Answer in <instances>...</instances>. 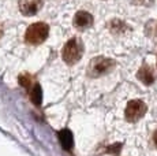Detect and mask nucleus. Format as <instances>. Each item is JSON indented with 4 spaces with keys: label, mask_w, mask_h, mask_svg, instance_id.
<instances>
[{
    "label": "nucleus",
    "mask_w": 157,
    "mask_h": 156,
    "mask_svg": "<svg viewBox=\"0 0 157 156\" xmlns=\"http://www.w3.org/2000/svg\"><path fill=\"white\" fill-rule=\"evenodd\" d=\"M30 97H32V101L36 106H40L41 104V101H43V91H41V86L38 85V84H36V85L33 86Z\"/></svg>",
    "instance_id": "1a4fd4ad"
},
{
    "label": "nucleus",
    "mask_w": 157,
    "mask_h": 156,
    "mask_svg": "<svg viewBox=\"0 0 157 156\" xmlns=\"http://www.w3.org/2000/svg\"><path fill=\"white\" fill-rule=\"evenodd\" d=\"M48 33H49V28H48L47 23H43V22L33 23V25L29 26L25 33V40L26 43L37 45V44H41L47 40Z\"/></svg>",
    "instance_id": "f03ea898"
},
{
    "label": "nucleus",
    "mask_w": 157,
    "mask_h": 156,
    "mask_svg": "<svg viewBox=\"0 0 157 156\" xmlns=\"http://www.w3.org/2000/svg\"><path fill=\"white\" fill-rule=\"evenodd\" d=\"M19 84L23 86V88L29 89L30 85H32V78H30L29 74H22V76L19 77Z\"/></svg>",
    "instance_id": "9d476101"
},
{
    "label": "nucleus",
    "mask_w": 157,
    "mask_h": 156,
    "mask_svg": "<svg viewBox=\"0 0 157 156\" xmlns=\"http://www.w3.org/2000/svg\"><path fill=\"white\" fill-rule=\"evenodd\" d=\"M146 112V104L141 100H131L127 103L124 110V116L128 122H137Z\"/></svg>",
    "instance_id": "20e7f679"
},
{
    "label": "nucleus",
    "mask_w": 157,
    "mask_h": 156,
    "mask_svg": "<svg viewBox=\"0 0 157 156\" xmlns=\"http://www.w3.org/2000/svg\"><path fill=\"white\" fill-rule=\"evenodd\" d=\"M43 0H19V10L25 15H34L41 8Z\"/></svg>",
    "instance_id": "39448f33"
},
{
    "label": "nucleus",
    "mask_w": 157,
    "mask_h": 156,
    "mask_svg": "<svg viewBox=\"0 0 157 156\" xmlns=\"http://www.w3.org/2000/svg\"><path fill=\"white\" fill-rule=\"evenodd\" d=\"M137 77L140 81H142L145 85H150V84H153V81H155V74H153L152 68L146 64H144L142 67L140 68Z\"/></svg>",
    "instance_id": "6e6552de"
},
{
    "label": "nucleus",
    "mask_w": 157,
    "mask_h": 156,
    "mask_svg": "<svg viewBox=\"0 0 157 156\" xmlns=\"http://www.w3.org/2000/svg\"><path fill=\"white\" fill-rule=\"evenodd\" d=\"M59 141L60 145L66 149V151H70L74 145V136L68 129H63V130L59 131Z\"/></svg>",
    "instance_id": "0eeeda50"
},
{
    "label": "nucleus",
    "mask_w": 157,
    "mask_h": 156,
    "mask_svg": "<svg viewBox=\"0 0 157 156\" xmlns=\"http://www.w3.org/2000/svg\"><path fill=\"white\" fill-rule=\"evenodd\" d=\"M83 55V44L78 37L70 38L63 48V59L67 64H74L82 58Z\"/></svg>",
    "instance_id": "f257e3e1"
},
{
    "label": "nucleus",
    "mask_w": 157,
    "mask_h": 156,
    "mask_svg": "<svg viewBox=\"0 0 157 156\" xmlns=\"http://www.w3.org/2000/svg\"><path fill=\"white\" fill-rule=\"evenodd\" d=\"M155 142H156V146H157V131H156V134H155Z\"/></svg>",
    "instance_id": "9b49d317"
},
{
    "label": "nucleus",
    "mask_w": 157,
    "mask_h": 156,
    "mask_svg": "<svg viewBox=\"0 0 157 156\" xmlns=\"http://www.w3.org/2000/svg\"><path fill=\"white\" fill-rule=\"evenodd\" d=\"M113 67V60L104 56H97V58L92 59L87 67V73L90 77H100L102 74H107L111 68Z\"/></svg>",
    "instance_id": "7ed1b4c3"
},
{
    "label": "nucleus",
    "mask_w": 157,
    "mask_h": 156,
    "mask_svg": "<svg viewBox=\"0 0 157 156\" xmlns=\"http://www.w3.org/2000/svg\"><path fill=\"white\" fill-rule=\"evenodd\" d=\"M74 23L75 26L81 29H86V28H90L93 25V17L90 15L87 11H78L75 14V18H74Z\"/></svg>",
    "instance_id": "423d86ee"
}]
</instances>
